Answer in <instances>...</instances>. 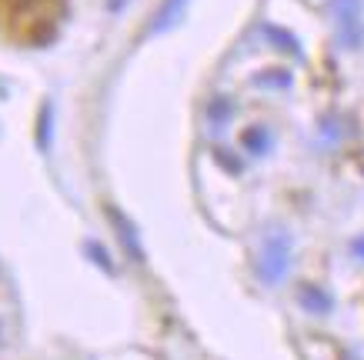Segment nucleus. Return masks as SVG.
Returning a JSON list of instances; mask_svg holds the SVG:
<instances>
[{
    "instance_id": "nucleus-2",
    "label": "nucleus",
    "mask_w": 364,
    "mask_h": 360,
    "mask_svg": "<svg viewBox=\"0 0 364 360\" xmlns=\"http://www.w3.org/2000/svg\"><path fill=\"white\" fill-rule=\"evenodd\" d=\"M191 0H164V7H161V13L154 17V31H171L181 17H184V11H188Z\"/></svg>"
},
{
    "instance_id": "nucleus-1",
    "label": "nucleus",
    "mask_w": 364,
    "mask_h": 360,
    "mask_svg": "<svg viewBox=\"0 0 364 360\" xmlns=\"http://www.w3.org/2000/svg\"><path fill=\"white\" fill-rule=\"evenodd\" d=\"M284 257H287L284 240H271L267 251H264V261H261V273H264L267 280H277V277L284 273V267H287Z\"/></svg>"
}]
</instances>
